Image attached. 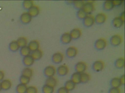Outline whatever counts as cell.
Instances as JSON below:
<instances>
[{
    "mask_svg": "<svg viewBox=\"0 0 125 93\" xmlns=\"http://www.w3.org/2000/svg\"><path fill=\"white\" fill-rule=\"evenodd\" d=\"M56 68L53 65H48L44 70V75L48 78L54 77L56 74Z\"/></svg>",
    "mask_w": 125,
    "mask_h": 93,
    "instance_id": "6da1fadb",
    "label": "cell"
},
{
    "mask_svg": "<svg viewBox=\"0 0 125 93\" xmlns=\"http://www.w3.org/2000/svg\"><path fill=\"white\" fill-rule=\"evenodd\" d=\"M123 37L119 34L113 35L110 39L111 44L114 46H118L123 42Z\"/></svg>",
    "mask_w": 125,
    "mask_h": 93,
    "instance_id": "7a4b0ae2",
    "label": "cell"
},
{
    "mask_svg": "<svg viewBox=\"0 0 125 93\" xmlns=\"http://www.w3.org/2000/svg\"><path fill=\"white\" fill-rule=\"evenodd\" d=\"M87 68V64L85 62L80 61L77 62L75 66V69L77 72L80 73L84 72Z\"/></svg>",
    "mask_w": 125,
    "mask_h": 93,
    "instance_id": "3957f363",
    "label": "cell"
},
{
    "mask_svg": "<svg viewBox=\"0 0 125 93\" xmlns=\"http://www.w3.org/2000/svg\"><path fill=\"white\" fill-rule=\"evenodd\" d=\"M107 45V42L104 39L100 38L96 41L95 46L97 49L102 50L106 48Z\"/></svg>",
    "mask_w": 125,
    "mask_h": 93,
    "instance_id": "277c9868",
    "label": "cell"
},
{
    "mask_svg": "<svg viewBox=\"0 0 125 93\" xmlns=\"http://www.w3.org/2000/svg\"><path fill=\"white\" fill-rule=\"evenodd\" d=\"M83 22L84 25L86 27L92 26L95 23V17L91 15H88L84 19Z\"/></svg>",
    "mask_w": 125,
    "mask_h": 93,
    "instance_id": "5b68a950",
    "label": "cell"
},
{
    "mask_svg": "<svg viewBox=\"0 0 125 93\" xmlns=\"http://www.w3.org/2000/svg\"><path fill=\"white\" fill-rule=\"evenodd\" d=\"M82 8L88 15H89L94 11L95 6L93 3H89L87 1L85 2Z\"/></svg>",
    "mask_w": 125,
    "mask_h": 93,
    "instance_id": "8992f818",
    "label": "cell"
},
{
    "mask_svg": "<svg viewBox=\"0 0 125 93\" xmlns=\"http://www.w3.org/2000/svg\"><path fill=\"white\" fill-rule=\"evenodd\" d=\"M104 63L103 61L99 60L95 61L93 64V67L94 70L96 72H99L104 69Z\"/></svg>",
    "mask_w": 125,
    "mask_h": 93,
    "instance_id": "52a82bcc",
    "label": "cell"
},
{
    "mask_svg": "<svg viewBox=\"0 0 125 93\" xmlns=\"http://www.w3.org/2000/svg\"><path fill=\"white\" fill-rule=\"evenodd\" d=\"M107 17L106 15L103 12L97 14L95 17V22L99 24H102L106 22Z\"/></svg>",
    "mask_w": 125,
    "mask_h": 93,
    "instance_id": "ba28073f",
    "label": "cell"
},
{
    "mask_svg": "<svg viewBox=\"0 0 125 93\" xmlns=\"http://www.w3.org/2000/svg\"><path fill=\"white\" fill-rule=\"evenodd\" d=\"M69 68L65 64L60 65L57 69V72L60 75L63 76L66 75L68 73Z\"/></svg>",
    "mask_w": 125,
    "mask_h": 93,
    "instance_id": "9c48e42d",
    "label": "cell"
},
{
    "mask_svg": "<svg viewBox=\"0 0 125 93\" xmlns=\"http://www.w3.org/2000/svg\"><path fill=\"white\" fill-rule=\"evenodd\" d=\"M0 83L2 90L4 91H8L12 87V82L9 79H4L0 82Z\"/></svg>",
    "mask_w": 125,
    "mask_h": 93,
    "instance_id": "30bf717a",
    "label": "cell"
},
{
    "mask_svg": "<svg viewBox=\"0 0 125 93\" xmlns=\"http://www.w3.org/2000/svg\"><path fill=\"white\" fill-rule=\"evenodd\" d=\"M78 52L77 48L74 46H71L67 49L66 54L69 57H73L77 55Z\"/></svg>",
    "mask_w": 125,
    "mask_h": 93,
    "instance_id": "8fae6325",
    "label": "cell"
},
{
    "mask_svg": "<svg viewBox=\"0 0 125 93\" xmlns=\"http://www.w3.org/2000/svg\"><path fill=\"white\" fill-rule=\"evenodd\" d=\"M64 56L61 52H57L52 55V60L56 63H60L62 62L63 60Z\"/></svg>",
    "mask_w": 125,
    "mask_h": 93,
    "instance_id": "7c38bea8",
    "label": "cell"
},
{
    "mask_svg": "<svg viewBox=\"0 0 125 93\" xmlns=\"http://www.w3.org/2000/svg\"><path fill=\"white\" fill-rule=\"evenodd\" d=\"M70 33L72 39H77L82 36V31L80 28H76L73 29Z\"/></svg>",
    "mask_w": 125,
    "mask_h": 93,
    "instance_id": "4fadbf2b",
    "label": "cell"
},
{
    "mask_svg": "<svg viewBox=\"0 0 125 93\" xmlns=\"http://www.w3.org/2000/svg\"><path fill=\"white\" fill-rule=\"evenodd\" d=\"M32 17L27 12L22 13L20 17L21 21L24 24L29 23L32 20Z\"/></svg>",
    "mask_w": 125,
    "mask_h": 93,
    "instance_id": "5bb4252c",
    "label": "cell"
},
{
    "mask_svg": "<svg viewBox=\"0 0 125 93\" xmlns=\"http://www.w3.org/2000/svg\"><path fill=\"white\" fill-rule=\"evenodd\" d=\"M40 9L39 7L33 5L30 9H28V13L32 17H35L39 14Z\"/></svg>",
    "mask_w": 125,
    "mask_h": 93,
    "instance_id": "9a60e30c",
    "label": "cell"
},
{
    "mask_svg": "<svg viewBox=\"0 0 125 93\" xmlns=\"http://www.w3.org/2000/svg\"><path fill=\"white\" fill-rule=\"evenodd\" d=\"M57 84L58 80L57 78L55 77H52L47 78L46 80L45 84L55 88L57 85Z\"/></svg>",
    "mask_w": 125,
    "mask_h": 93,
    "instance_id": "2e32d148",
    "label": "cell"
},
{
    "mask_svg": "<svg viewBox=\"0 0 125 93\" xmlns=\"http://www.w3.org/2000/svg\"><path fill=\"white\" fill-rule=\"evenodd\" d=\"M31 55L35 60L40 59L43 56V52L40 49L33 51L31 52Z\"/></svg>",
    "mask_w": 125,
    "mask_h": 93,
    "instance_id": "e0dca14e",
    "label": "cell"
},
{
    "mask_svg": "<svg viewBox=\"0 0 125 93\" xmlns=\"http://www.w3.org/2000/svg\"><path fill=\"white\" fill-rule=\"evenodd\" d=\"M28 46L31 51L37 50L39 49L40 44L38 41L36 40H33L31 41L29 43Z\"/></svg>",
    "mask_w": 125,
    "mask_h": 93,
    "instance_id": "ac0fdd59",
    "label": "cell"
},
{
    "mask_svg": "<svg viewBox=\"0 0 125 93\" xmlns=\"http://www.w3.org/2000/svg\"><path fill=\"white\" fill-rule=\"evenodd\" d=\"M35 60L31 55H30L25 56L23 58V62L25 65L28 67L34 64Z\"/></svg>",
    "mask_w": 125,
    "mask_h": 93,
    "instance_id": "d6986e66",
    "label": "cell"
},
{
    "mask_svg": "<svg viewBox=\"0 0 125 93\" xmlns=\"http://www.w3.org/2000/svg\"><path fill=\"white\" fill-rule=\"evenodd\" d=\"M61 40L63 43L68 44L72 41V38L70 33L65 32L62 35Z\"/></svg>",
    "mask_w": 125,
    "mask_h": 93,
    "instance_id": "ffe728a7",
    "label": "cell"
},
{
    "mask_svg": "<svg viewBox=\"0 0 125 93\" xmlns=\"http://www.w3.org/2000/svg\"><path fill=\"white\" fill-rule=\"evenodd\" d=\"M28 86L27 85L20 83L17 85L16 88L17 93H26Z\"/></svg>",
    "mask_w": 125,
    "mask_h": 93,
    "instance_id": "44dd1931",
    "label": "cell"
},
{
    "mask_svg": "<svg viewBox=\"0 0 125 93\" xmlns=\"http://www.w3.org/2000/svg\"><path fill=\"white\" fill-rule=\"evenodd\" d=\"M124 22L122 20L119 16H117L113 19V24L116 28H120L123 26Z\"/></svg>",
    "mask_w": 125,
    "mask_h": 93,
    "instance_id": "7402d4cb",
    "label": "cell"
},
{
    "mask_svg": "<svg viewBox=\"0 0 125 93\" xmlns=\"http://www.w3.org/2000/svg\"><path fill=\"white\" fill-rule=\"evenodd\" d=\"M33 71L32 69H31L30 68L27 67L25 68L22 70V75L29 77V78H32V76L33 75Z\"/></svg>",
    "mask_w": 125,
    "mask_h": 93,
    "instance_id": "603a6c76",
    "label": "cell"
},
{
    "mask_svg": "<svg viewBox=\"0 0 125 93\" xmlns=\"http://www.w3.org/2000/svg\"><path fill=\"white\" fill-rule=\"evenodd\" d=\"M71 80L76 84H79L81 83L80 73L77 72L73 73L72 76Z\"/></svg>",
    "mask_w": 125,
    "mask_h": 93,
    "instance_id": "cb8c5ba5",
    "label": "cell"
},
{
    "mask_svg": "<svg viewBox=\"0 0 125 93\" xmlns=\"http://www.w3.org/2000/svg\"><path fill=\"white\" fill-rule=\"evenodd\" d=\"M16 41L20 47L21 48L27 45L28 40L25 37H20Z\"/></svg>",
    "mask_w": 125,
    "mask_h": 93,
    "instance_id": "d4e9b609",
    "label": "cell"
},
{
    "mask_svg": "<svg viewBox=\"0 0 125 93\" xmlns=\"http://www.w3.org/2000/svg\"><path fill=\"white\" fill-rule=\"evenodd\" d=\"M81 77V82L83 83H86L88 82L90 80L91 76L88 73L84 72L80 73Z\"/></svg>",
    "mask_w": 125,
    "mask_h": 93,
    "instance_id": "484cf974",
    "label": "cell"
},
{
    "mask_svg": "<svg viewBox=\"0 0 125 93\" xmlns=\"http://www.w3.org/2000/svg\"><path fill=\"white\" fill-rule=\"evenodd\" d=\"M111 86L113 88H119L121 84L120 81V78L115 77L113 78L110 82Z\"/></svg>",
    "mask_w": 125,
    "mask_h": 93,
    "instance_id": "4316f807",
    "label": "cell"
},
{
    "mask_svg": "<svg viewBox=\"0 0 125 93\" xmlns=\"http://www.w3.org/2000/svg\"><path fill=\"white\" fill-rule=\"evenodd\" d=\"M76 86V84L72 81L71 80L67 81L65 84V87L69 91L74 89Z\"/></svg>",
    "mask_w": 125,
    "mask_h": 93,
    "instance_id": "83f0119b",
    "label": "cell"
},
{
    "mask_svg": "<svg viewBox=\"0 0 125 93\" xmlns=\"http://www.w3.org/2000/svg\"><path fill=\"white\" fill-rule=\"evenodd\" d=\"M20 53L22 55L24 56L31 55V51L27 46L21 47L20 49Z\"/></svg>",
    "mask_w": 125,
    "mask_h": 93,
    "instance_id": "f1b7e54d",
    "label": "cell"
},
{
    "mask_svg": "<svg viewBox=\"0 0 125 93\" xmlns=\"http://www.w3.org/2000/svg\"><path fill=\"white\" fill-rule=\"evenodd\" d=\"M115 65L119 68H122L125 66V60L123 57H120L116 60Z\"/></svg>",
    "mask_w": 125,
    "mask_h": 93,
    "instance_id": "f546056e",
    "label": "cell"
},
{
    "mask_svg": "<svg viewBox=\"0 0 125 93\" xmlns=\"http://www.w3.org/2000/svg\"><path fill=\"white\" fill-rule=\"evenodd\" d=\"M54 91V88L46 84H45L42 88V91L43 93H53Z\"/></svg>",
    "mask_w": 125,
    "mask_h": 93,
    "instance_id": "4dcf8cb0",
    "label": "cell"
},
{
    "mask_svg": "<svg viewBox=\"0 0 125 93\" xmlns=\"http://www.w3.org/2000/svg\"><path fill=\"white\" fill-rule=\"evenodd\" d=\"M9 48L13 51H17L19 50L20 47L16 41H13L9 44Z\"/></svg>",
    "mask_w": 125,
    "mask_h": 93,
    "instance_id": "1f68e13d",
    "label": "cell"
},
{
    "mask_svg": "<svg viewBox=\"0 0 125 93\" xmlns=\"http://www.w3.org/2000/svg\"><path fill=\"white\" fill-rule=\"evenodd\" d=\"M113 1L112 0H106L104 3V7L106 10H110L114 7Z\"/></svg>",
    "mask_w": 125,
    "mask_h": 93,
    "instance_id": "d6a6232c",
    "label": "cell"
},
{
    "mask_svg": "<svg viewBox=\"0 0 125 93\" xmlns=\"http://www.w3.org/2000/svg\"><path fill=\"white\" fill-rule=\"evenodd\" d=\"M31 80V78L21 75L20 78V83L27 85L29 83Z\"/></svg>",
    "mask_w": 125,
    "mask_h": 93,
    "instance_id": "836d02e7",
    "label": "cell"
},
{
    "mask_svg": "<svg viewBox=\"0 0 125 93\" xmlns=\"http://www.w3.org/2000/svg\"><path fill=\"white\" fill-rule=\"evenodd\" d=\"M33 1L32 0L24 1L23 6L25 9H29L34 5Z\"/></svg>",
    "mask_w": 125,
    "mask_h": 93,
    "instance_id": "e575fe53",
    "label": "cell"
},
{
    "mask_svg": "<svg viewBox=\"0 0 125 93\" xmlns=\"http://www.w3.org/2000/svg\"><path fill=\"white\" fill-rule=\"evenodd\" d=\"M85 2V1L83 0H76L74 1L73 3L76 8L80 9L82 8Z\"/></svg>",
    "mask_w": 125,
    "mask_h": 93,
    "instance_id": "d590c367",
    "label": "cell"
},
{
    "mask_svg": "<svg viewBox=\"0 0 125 93\" xmlns=\"http://www.w3.org/2000/svg\"><path fill=\"white\" fill-rule=\"evenodd\" d=\"M77 15L79 18L81 19H84L88 14L83 10V9L81 8L79 9L77 11Z\"/></svg>",
    "mask_w": 125,
    "mask_h": 93,
    "instance_id": "8d00e7d4",
    "label": "cell"
},
{
    "mask_svg": "<svg viewBox=\"0 0 125 93\" xmlns=\"http://www.w3.org/2000/svg\"><path fill=\"white\" fill-rule=\"evenodd\" d=\"M38 89L34 86H28L26 93H38Z\"/></svg>",
    "mask_w": 125,
    "mask_h": 93,
    "instance_id": "74e56055",
    "label": "cell"
},
{
    "mask_svg": "<svg viewBox=\"0 0 125 93\" xmlns=\"http://www.w3.org/2000/svg\"><path fill=\"white\" fill-rule=\"evenodd\" d=\"M57 93H69V91L67 90L65 86H62L58 89Z\"/></svg>",
    "mask_w": 125,
    "mask_h": 93,
    "instance_id": "f35d334b",
    "label": "cell"
},
{
    "mask_svg": "<svg viewBox=\"0 0 125 93\" xmlns=\"http://www.w3.org/2000/svg\"><path fill=\"white\" fill-rule=\"evenodd\" d=\"M109 93H121V90L119 88L112 87L110 89Z\"/></svg>",
    "mask_w": 125,
    "mask_h": 93,
    "instance_id": "ab89813d",
    "label": "cell"
},
{
    "mask_svg": "<svg viewBox=\"0 0 125 93\" xmlns=\"http://www.w3.org/2000/svg\"><path fill=\"white\" fill-rule=\"evenodd\" d=\"M112 1L114 6H120L124 2L123 0H113Z\"/></svg>",
    "mask_w": 125,
    "mask_h": 93,
    "instance_id": "60d3db41",
    "label": "cell"
},
{
    "mask_svg": "<svg viewBox=\"0 0 125 93\" xmlns=\"http://www.w3.org/2000/svg\"><path fill=\"white\" fill-rule=\"evenodd\" d=\"M5 77V73L3 70H0V82L4 80Z\"/></svg>",
    "mask_w": 125,
    "mask_h": 93,
    "instance_id": "b9f144b4",
    "label": "cell"
},
{
    "mask_svg": "<svg viewBox=\"0 0 125 93\" xmlns=\"http://www.w3.org/2000/svg\"><path fill=\"white\" fill-rule=\"evenodd\" d=\"M120 78V81L121 85H124L125 84V76L124 75H123Z\"/></svg>",
    "mask_w": 125,
    "mask_h": 93,
    "instance_id": "7bdbcfd3",
    "label": "cell"
},
{
    "mask_svg": "<svg viewBox=\"0 0 125 93\" xmlns=\"http://www.w3.org/2000/svg\"><path fill=\"white\" fill-rule=\"evenodd\" d=\"M119 17H120V19H121L124 22V20H125V12H124V11L123 12L121 13V14L120 16Z\"/></svg>",
    "mask_w": 125,
    "mask_h": 93,
    "instance_id": "ee69618b",
    "label": "cell"
},
{
    "mask_svg": "<svg viewBox=\"0 0 125 93\" xmlns=\"http://www.w3.org/2000/svg\"><path fill=\"white\" fill-rule=\"evenodd\" d=\"M68 2H69V3L70 4L73 3L74 1H68Z\"/></svg>",
    "mask_w": 125,
    "mask_h": 93,
    "instance_id": "f6af8a7d",
    "label": "cell"
},
{
    "mask_svg": "<svg viewBox=\"0 0 125 93\" xmlns=\"http://www.w3.org/2000/svg\"><path fill=\"white\" fill-rule=\"evenodd\" d=\"M2 87H1V83H0V91H2Z\"/></svg>",
    "mask_w": 125,
    "mask_h": 93,
    "instance_id": "bcb514c9",
    "label": "cell"
}]
</instances>
